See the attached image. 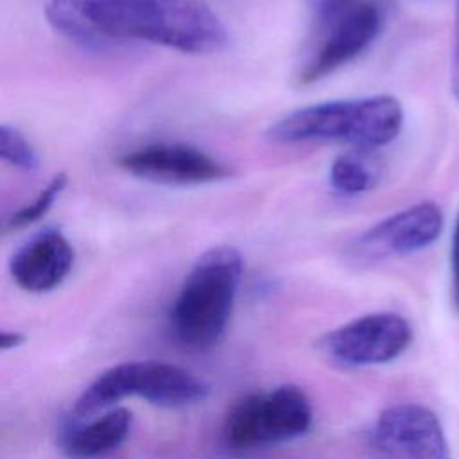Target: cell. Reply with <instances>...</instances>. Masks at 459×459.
Wrapping results in <instances>:
<instances>
[{"instance_id": "obj_8", "label": "cell", "mask_w": 459, "mask_h": 459, "mask_svg": "<svg viewBox=\"0 0 459 459\" xmlns=\"http://www.w3.org/2000/svg\"><path fill=\"white\" fill-rule=\"evenodd\" d=\"M382 22L384 11L380 4L377 0H364L342 20L314 34L316 43L299 68L298 81L301 84L317 82L353 61L377 39Z\"/></svg>"}, {"instance_id": "obj_12", "label": "cell", "mask_w": 459, "mask_h": 459, "mask_svg": "<svg viewBox=\"0 0 459 459\" xmlns=\"http://www.w3.org/2000/svg\"><path fill=\"white\" fill-rule=\"evenodd\" d=\"M133 414L113 407L86 423H72L61 434V448L70 457L90 459L118 448L131 432Z\"/></svg>"}, {"instance_id": "obj_19", "label": "cell", "mask_w": 459, "mask_h": 459, "mask_svg": "<svg viewBox=\"0 0 459 459\" xmlns=\"http://www.w3.org/2000/svg\"><path fill=\"white\" fill-rule=\"evenodd\" d=\"M22 342H23V335L22 333H18V332H2V337H0V348L2 350L16 348Z\"/></svg>"}, {"instance_id": "obj_2", "label": "cell", "mask_w": 459, "mask_h": 459, "mask_svg": "<svg viewBox=\"0 0 459 459\" xmlns=\"http://www.w3.org/2000/svg\"><path fill=\"white\" fill-rule=\"evenodd\" d=\"M403 108L393 95L326 100L294 109L276 120L267 138L276 143L339 142L373 151L396 140Z\"/></svg>"}, {"instance_id": "obj_15", "label": "cell", "mask_w": 459, "mask_h": 459, "mask_svg": "<svg viewBox=\"0 0 459 459\" xmlns=\"http://www.w3.org/2000/svg\"><path fill=\"white\" fill-rule=\"evenodd\" d=\"M0 156L5 163L22 170H34L39 163L38 152L27 136L18 127L7 124L0 127Z\"/></svg>"}, {"instance_id": "obj_7", "label": "cell", "mask_w": 459, "mask_h": 459, "mask_svg": "<svg viewBox=\"0 0 459 459\" xmlns=\"http://www.w3.org/2000/svg\"><path fill=\"white\" fill-rule=\"evenodd\" d=\"M411 342L412 328L405 317L394 312H373L328 332L321 348L341 366L362 368L393 362Z\"/></svg>"}, {"instance_id": "obj_11", "label": "cell", "mask_w": 459, "mask_h": 459, "mask_svg": "<svg viewBox=\"0 0 459 459\" xmlns=\"http://www.w3.org/2000/svg\"><path fill=\"white\" fill-rule=\"evenodd\" d=\"M74 256L72 244L59 230H43L14 253L11 276L27 292H48L68 276Z\"/></svg>"}, {"instance_id": "obj_6", "label": "cell", "mask_w": 459, "mask_h": 459, "mask_svg": "<svg viewBox=\"0 0 459 459\" xmlns=\"http://www.w3.org/2000/svg\"><path fill=\"white\" fill-rule=\"evenodd\" d=\"M368 448L371 459H450L443 425L420 403H394L375 420Z\"/></svg>"}, {"instance_id": "obj_4", "label": "cell", "mask_w": 459, "mask_h": 459, "mask_svg": "<svg viewBox=\"0 0 459 459\" xmlns=\"http://www.w3.org/2000/svg\"><path fill=\"white\" fill-rule=\"evenodd\" d=\"M208 384L192 371L160 360L122 362L104 369L75 400L74 416L90 418L127 396L161 407H186L208 396Z\"/></svg>"}, {"instance_id": "obj_3", "label": "cell", "mask_w": 459, "mask_h": 459, "mask_svg": "<svg viewBox=\"0 0 459 459\" xmlns=\"http://www.w3.org/2000/svg\"><path fill=\"white\" fill-rule=\"evenodd\" d=\"M242 269V256L231 246L212 247L195 260L169 316L172 333L181 344L204 350L221 341L233 312Z\"/></svg>"}, {"instance_id": "obj_18", "label": "cell", "mask_w": 459, "mask_h": 459, "mask_svg": "<svg viewBox=\"0 0 459 459\" xmlns=\"http://www.w3.org/2000/svg\"><path fill=\"white\" fill-rule=\"evenodd\" d=\"M450 88L459 102V0H455V18H454V45H452V63H450Z\"/></svg>"}, {"instance_id": "obj_16", "label": "cell", "mask_w": 459, "mask_h": 459, "mask_svg": "<svg viewBox=\"0 0 459 459\" xmlns=\"http://www.w3.org/2000/svg\"><path fill=\"white\" fill-rule=\"evenodd\" d=\"M362 2L364 0H305L316 34L342 20Z\"/></svg>"}, {"instance_id": "obj_10", "label": "cell", "mask_w": 459, "mask_h": 459, "mask_svg": "<svg viewBox=\"0 0 459 459\" xmlns=\"http://www.w3.org/2000/svg\"><path fill=\"white\" fill-rule=\"evenodd\" d=\"M445 226L437 203L420 201L371 226L357 240V255L366 260L405 256L432 246Z\"/></svg>"}, {"instance_id": "obj_5", "label": "cell", "mask_w": 459, "mask_h": 459, "mask_svg": "<svg viewBox=\"0 0 459 459\" xmlns=\"http://www.w3.org/2000/svg\"><path fill=\"white\" fill-rule=\"evenodd\" d=\"M312 423V405L305 391L283 384L238 400L222 425L224 443L231 450H253L292 441Z\"/></svg>"}, {"instance_id": "obj_13", "label": "cell", "mask_w": 459, "mask_h": 459, "mask_svg": "<svg viewBox=\"0 0 459 459\" xmlns=\"http://www.w3.org/2000/svg\"><path fill=\"white\" fill-rule=\"evenodd\" d=\"M369 151L355 149L339 154L330 167V185L341 195H359L371 190L380 176L377 161Z\"/></svg>"}, {"instance_id": "obj_9", "label": "cell", "mask_w": 459, "mask_h": 459, "mask_svg": "<svg viewBox=\"0 0 459 459\" xmlns=\"http://www.w3.org/2000/svg\"><path fill=\"white\" fill-rule=\"evenodd\" d=\"M117 163L136 178L163 185H203L231 176L226 163L194 145L178 142L143 145L122 154Z\"/></svg>"}, {"instance_id": "obj_17", "label": "cell", "mask_w": 459, "mask_h": 459, "mask_svg": "<svg viewBox=\"0 0 459 459\" xmlns=\"http://www.w3.org/2000/svg\"><path fill=\"white\" fill-rule=\"evenodd\" d=\"M450 265H452V303L459 314V213L454 226L452 244H450Z\"/></svg>"}, {"instance_id": "obj_14", "label": "cell", "mask_w": 459, "mask_h": 459, "mask_svg": "<svg viewBox=\"0 0 459 459\" xmlns=\"http://www.w3.org/2000/svg\"><path fill=\"white\" fill-rule=\"evenodd\" d=\"M66 183H68V178L66 174L59 172L56 174L47 185L45 188H41L38 192V195L25 206H22L18 212H14L4 224V230L5 231H14V230H22V228H27L34 222H38L39 219H43L48 210L52 208V204L59 199L61 192L66 188Z\"/></svg>"}, {"instance_id": "obj_1", "label": "cell", "mask_w": 459, "mask_h": 459, "mask_svg": "<svg viewBox=\"0 0 459 459\" xmlns=\"http://www.w3.org/2000/svg\"><path fill=\"white\" fill-rule=\"evenodd\" d=\"M52 25L84 45L136 39L186 54H212L228 30L206 0H48Z\"/></svg>"}]
</instances>
